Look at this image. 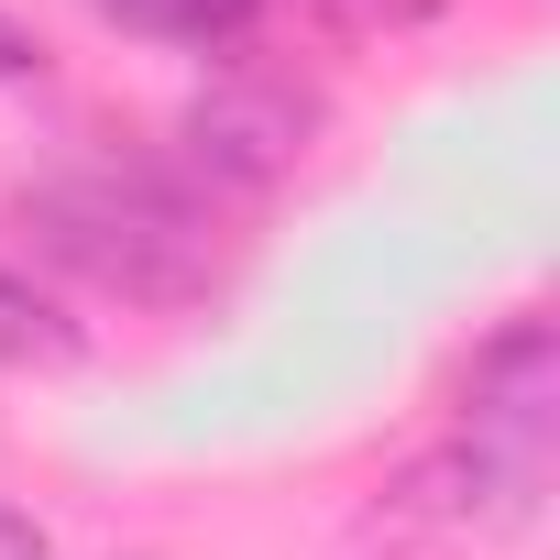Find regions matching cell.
I'll list each match as a JSON object with an SVG mask.
<instances>
[{"instance_id": "obj_2", "label": "cell", "mask_w": 560, "mask_h": 560, "mask_svg": "<svg viewBox=\"0 0 560 560\" xmlns=\"http://www.w3.org/2000/svg\"><path fill=\"white\" fill-rule=\"evenodd\" d=\"M308 132H319V100L287 89V78H220L176 121V143H187V165L209 187H275V176L308 154Z\"/></svg>"}, {"instance_id": "obj_1", "label": "cell", "mask_w": 560, "mask_h": 560, "mask_svg": "<svg viewBox=\"0 0 560 560\" xmlns=\"http://www.w3.org/2000/svg\"><path fill=\"white\" fill-rule=\"evenodd\" d=\"M12 220L34 231L45 264L89 275L121 308H176V298L209 287V231L154 176H45V187L12 198Z\"/></svg>"}, {"instance_id": "obj_7", "label": "cell", "mask_w": 560, "mask_h": 560, "mask_svg": "<svg viewBox=\"0 0 560 560\" xmlns=\"http://www.w3.org/2000/svg\"><path fill=\"white\" fill-rule=\"evenodd\" d=\"M0 560H45V538H34V516H12V505H0Z\"/></svg>"}, {"instance_id": "obj_3", "label": "cell", "mask_w": 560, "mask_h": 560, "mask_svg": "<svg viewBox=\"0 0 560 560\" xmlns=\"http://www.w3.org/2000/svg\"><path fill=\"white\" fill-rule=\"evenodd\" d=\"M67 363H78V319L0 264V374H67Z\"/></svg>"}, {"instance_id": "obj_6", "label": "cell", "mask_w": 560, "mask_h": 560, "mask_svg": "<svg viewBox=\"0 0 560 560\" xmlns=\"http://www.w3.org/2000/svg\"><path fill=\"white\" fill-rule=\"evenodd\" d=\"M34 67H45V56H34V34H23L12 12H0V78H34Z\"/></svg>"}, {"instance_id": "obj_4", "label": "cell", "mask_w": 560, "mask_h": 560, "mask_svg": "<svg viewBox=\"0 0 560 560\" xmlns=\"http://www.w3.org/2000/svg\"><path fill=\"white\" fill-rule=\"evenodd\" d=\"M89 12L121 34H154V45H242L264 0H89Z\"/></svg>"}, {"instance_id": "obj_5", "label": "cell", "mask_w": 560, "mask_h": 560, "mask_svg": "<svg viewBox=\"0 0 560 560\" xmlns=\"http://www.w3.org/2000/svg\"><path fill=\"white\" fill-rule=\"evenodd\" d=\"M341 12H352V23H429L440 0H341Z\"/></svg>"}]
</instances>
